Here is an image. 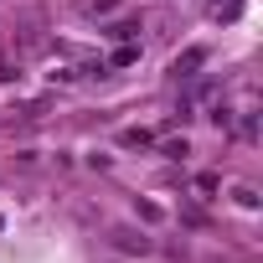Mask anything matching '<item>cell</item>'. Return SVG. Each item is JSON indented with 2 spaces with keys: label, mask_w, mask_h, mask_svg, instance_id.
<instances>
[{
  "label": "cell",
  "mask_w": 263,
  "mask_h": 263,
  "mask_svg": "<svg viewBox=\"0 0 263 263\" xmlns=\"http://www.w3.org/2000/svg\"><path fill=\"white\" fill-rule=\"evenodd\" d=\"M0 227H6V217H0Z\"/></svg>",
  "instance_id": "30bf717a"
},
{
  "label": "cell",
  "mask_w": 263,
  "mask_h": 263,
  "mask_svg": "<svg viewBox=\"0 0 263 263\" xmlns=\"http://www.w3.org/2000/svg\"><path fill=\"white\" fill-rule=\"evenodd\" d=\"M232 201H237L242 212H258V191H253V186H232Z\"/></svg>",
  "instance_id": "3957f363"
},
{
  "label": "cell",
  "mask_w": 263,
  "mask_h": 263,
  "mask_svg": "<svg viewBox=\"0 0 263 263\" xmlns=\"http://www.w3.org/2000/svg\"><path fill=\"white\" fill-rule=\"evenodd\" d=\"M237 11H242V0H227V6H217V21H237Z\"/></svg>",
  "instance_id": "ba28073f"
},
{
  "label": "cell",
  "mask_w": 263,
  "mask_h": 263,
  "mask_svg": "<svg viewBox=\"0 0 263 263\" xmlns=\"http://www.w3.org/2000/svg\"><path fill=\"white\" fill-rule=\"evenodd\" d=\"M108 36L114 42H135L140 36V21H119V26H108Z\"/></svg>",
  "instance_id": "277c9868"
},
{
  "label": "cell",
  "mask_w": 263,
  "mask_h": 263,
  "mask_svg": "<svg viewBox=\"0 0 263 263\" xmlns=\"http://www.w3.org/2000/svg\"><path fill=\"white\" fill-rule=\"evenodd\" d=\"M114 248H119V253H150V237L135 232V227H119V232H114Z\"/></svg>",
  "instance_id": "7a4b0ae2"
},
{
  "label": "cell",
  "mask_w": 263,
  "mask_h": 263,
  "mask_svg": "<svg viewBox=\"0 0 263 263\" xmlns=\"http://www.w3.org/2000/svg\"><path fill=\"white\" fill-rule=\"evenodd\" d=\"M160 155H171V160H186V155H191V145H186V140H171Z\"/></svg>",
  "instance_id": "8992f818"
},
{
  "label": "cell",
  "mask_w": 263,
  "mask_h": 263,
  "mask_svg": "<svg viewBox=\"0 0 263 263\" xmlns=\"http://www.w3.org/2000/svg\"><path fill=\"white\" fill-rule=\"evenodd\" d=\"M129 62H140V47H129V42H124V47L114 52V67H129Z\"/></svg>",
  "instance_id": "5b68a950"
},
{
  "label": "cell",
  "mask_w": 263,
  "mask_h": 263,
  "mask_svg": "<svg viewBox=\"0 0 263 263\" xmlns=\"http://www.w3.org/2000/svg\"><path fill=\"white\" fill-rule=\"evenodd\" d=\"M212 124H217V129H227V124H232V114H227V103H212Z\"/></svg>",
  "instance_id": "9c48e42d"
},
{
  "label": "cell",
  "mask_w": 263,
  "mask_h": 263,
  "mask_svg": "<svg viewBox=\"0 0 263 263\" xmlns=\"http://www.w3.org/2000/svg\"><path fill=\"white\" fill-rule=\"evenodd\" d=\"M119 140H124V145H150V129H124Z\"/></svg>",
  "instance_id": "52a82bcc"
},
{
  "label": "cell",
  "mask_w": 263,
  "mask_h": 263,
  "mask_svg": "<svg viewBox=\"0 0 263 263\" xmlns=\"http://www.w3.org/2000/svg\"><path fill=\"white\" fill-rule=\"evenodd\" d=\"M201 62H206V47H186V52H181V57L171 62V78H191V72L201 67Z\"/></svg>",
  "instance_id": "6da1fadb"
}]
</instances>
